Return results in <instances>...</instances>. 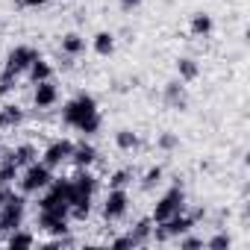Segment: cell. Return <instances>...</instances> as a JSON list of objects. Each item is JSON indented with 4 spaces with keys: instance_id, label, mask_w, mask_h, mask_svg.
<instances>
[{
    "instance_id": "obj_1",
    "label": "cell",
    "mask_w": 250,
    "mask_h": 250,
    "mask_svg": "<svg viewBox=\"0 0 250 250\" xmlns=\"http://www.w3.org/2000/svg\"><path fill=\"white\" fill-rule=\"evenodd\" d=\"M62 124H65V127H74L83 136H97L100 127H103V118H100V109H97L94 94L80 91L77 97H71L62 106Z\"/></svg>"
},
{
    "instance_id": "obj_2",
    "label": "cell",
    "mask_w": 250,
    "mask_h": 250,
    "mask_svg": "<svg viewBox=\"0 0 250 250\" xmlns=\"http://www.w3.org/2000/svg\"><path fill=\"white\" fill-rule=\"evenodd\" d=\"M97 186H100V180L91 174V168H77V174L71 177V191H68V209H71L74 221H85L91 215Z\"/></svg>"
},
{
    "instance_id": "obj_3",
    "label": "cell",
    "mask_w": 250,
    "mask_h": 250,
    "mask_svg": "<svg viewBox=\"0 0 250 250\" xmlns=\"http://www.w3.org/2000/svg\"><path fill=\"white\" fill-rule=\"evenodd\" d=\"M24 215H27V194L9 191V197L0 203V235H9L12 229L24 227Z\"/></svg>"
},
{
    "instance_id": "obj_4",
    "label": "cell",
    "mask_w": 250,
    "mask_h": 250,
    "mask_svg": "<svg viewBox=\"0 0 250 250\" xmlns=\"http://www.w3.org/2000/svg\"><path fill=\"white\" fill-rule=\"evenodd\" d=\"M50 180H53V171L42 162V159H36L33 165H27L21 174H18V188H21V194H39V191H44L47 186H50Z\"/></svg>"
},
{
    "instance_id": "obj_5",
    "label": "cell",
    "mask_w": 250,
    "mask_h": 250,
    "mask_svg": "<svg viewBox=\"0 0 250 250\" xmlns=\"http://www.w3.org/2000/svg\"><path fill=\"white\" fill-rule=\"evenodd\" d=\"M194 227H197V221H194L188 212H177V215H171V218L153 224V241H177L180 235L191 232Z\"/></svg>"
},
{
    "instance_id": "obj_6",
    "label": "cell",
    "mask_w": 250,
    "mask_h": 250,
    "mask_svg": "<svg viewBox=\"0 0 250 250\" xmlns=\"http://www.w3.org/2000/svg\"><path fill=\"white\" fill-rule=\"evenodd\" d=\"M177 212H186V188H183L180 183H174V186L153 203L150 218H153V224H159V221H165V218H171V215H177Z\"/></svg>"
},
{
    "instance_id": "obj_7",
    "label": "cell",
    "mask_w": 250,
    "mask_h": 250,
    "mask_svg": "<svg viewBox=\"0 0 250 250\" xmlns=\"http://www.w3.org/2000/svg\"><path fill=\"white\" fill-rule=\"evenodd\" d=\"M36 56H39V50H36L33 44H15V47L6 53V59H3V71H0V74H3V77H12V80H21Z\"/></svg>"
},
{
    "instance_id": "obj_8",
    "label": "cell",
    "mask_w": 250,
    "mask_h": 250,
    "mask_svg": "<svg viewBox=\"0 0 250 250\" xmlns=\"http://www.w3.org/2000/svg\"><path fill=\"white\" fill-rule=\"evenodd\" d=\"M100 212H103L106 224H115L121 218H127V212H130V194H127V188H109L106 197H103V209Z\"/></svg>"
},
{
    "instance_id": "obj_9",
    "label": "cell",
    "mask_w": 250,
    "mask_h": 250,
    "mask_svg": "<svg viewBox=\"0 0 250 250\" xmlns=\"http://www.w3.org/2000/svg\"><path fill=\"white\" fill-rule=\"evenodd\" d=\"M71 153H74V142H71V139H53V142L42 150V162H44L50 171H56V168H62L65 162H71Z\"/></svg>"
},
{
    "instance_id": "obj_10",
    "label": "cell",
    "mask_w": 250,
    "mask_h": 250,
    "mask_svg": "<svg viewBox=\"0 0 250 250\" xmlns=\"http://www.w3.org/2000/svg\"><path fill=\"white\" fill-rule=\"evenodd\" d=\"M162 103L168 106V109H177V112H183L186 106H188V91H186V83L177 77V80H168L165 85H162Z\"/></svg>"
},
{
    "instance_id": "obj_11",
    "label": "cell",
    "mask_w": 250,
    "mask_h": 250,
    "mask_svg": "<svg viewBox=\"0 0 250 250\" xmlns=\"http://www.w3.org/2000/svg\"><path fill=\"white\" fill-rule=\"evenodd\" d=\"M56 103H59V88H56V83H53V80L36 83V88H33V106H36V109H53Z\"/></svg>"
},
{
    "instance_id": "obj_12",
    "label": "cell",
    "mask_w": 250,
    "mask_h": 250,
    "mask_svg": "<svg viewBox=\"0 0 250 250\" xmlns=\"http://www.w3.org/2000/svg\"><path fill=\"white\" fill-rule=\"evenodd\" d=\"M3 153L15 162V168H18V171H24L27 165H33V162L39 159V147H36L33 142H21V145H15V147H6Z\"/></svg>"
},
{
    "instance_id": "obj_13",
    "label": "cell",
    "mask_w": 250,
    "mask_h": 250,
    "mask_svg": "<svg viewBox=\"0 0 250 250\" xmlns=\"http://www.w3.org/2000/svg\"><path fill=\"white\" fill-rule=\"evenodd\" d=\"M97 147L94 145H88L85 142V136H83V142H74V153H71V162L77 165V168H91L94 162H97Z\"/></svg>"
},
{
    "instance_id": "obj_14",
    "label": "cell",
    "mask_w": 250,
    "mask_h": 250,
    "mask_svg": "<svg viewBox=\"0 0 250 250\" xmlns=\"http://www.w3.org/2000/svg\"><path fill=\"white\" fill-rule=\"evenodd\" d=\"M24 124V109L18 103H0V133L15 130Z\"/></svg>"
},
{
    "instance_id": "obj_15",
    "label": "cell",
    "mask_w": 250,
    "mask_h": 250,
    "mask_svg": "<svg viewBox=\"0 0 250 250\" xmlns=\"http://www.w3.org/2000/svg\"><path fill=\"white\" fill-rule=\"evenodd\" d=\"M130 241H133V247H147L150 241H153V218H142V221H136L133 227H130Z\"/></svg>"
},
{
    "instance_id": "obj_16",
    "label": "cell",
    "mask_w": 250,
    "mask_h": 250,
    "mask_svg": "<svg viewBox=\"0 0 250 250\" xmlns=\"http://www.w3.org/2000/svg\"><path fill=\"white\" fill-rule=\"evenodd\" d=\"M59 50H62L65 56H71V59H80V56L85 53V39H83L80 33H65V36L59 39Z\"/></svg>"
},
{
    "instance_id": "obj_17",
    "label": "cell",
    "mask_w": 250,
    "mask_h": 250,
    "mask_svg": "<svg viewBox=\"0 0 250 250\" xmlns=\"http://www.w3.org/2000/svg\"><path fill=\"white\" fill-rule=\"evenodd\" d=\"M212 30H215V21H212L209 12H194V15H191V27H188V33H191L194 39H209Z\"/></svg>"
},
{
    "instance_id": "obj_18",
    "label": "cell",
    "mask_w": 250,
    "mask_h": 250,
    "mask_svg": "<svg viewBox=\"0 0 250 250\" xmlns=\"http://www.w3.org/2000/svg\"><path fill=\"white\" fill-rule=\"evenodd\" d=\"M27 80H30V85H36V83H42V80H53V65H50L47 59L36 56V59L30 62V68H27Z\"/></svg>"
},
{
    "instance_id": "obj_19",
    "label": "cell",
    "mask_w": 250,
    "mask_h": 250,
    "mask_svg": "<svg viewBox=\"0 0 250 250\" xmlns=\"http://www.w3.org/2000/svg\"><path fill=\"white\" fill-rule=\"evenodd\" d=\"M91 50L97 53V56H112L115 53V33H109V30H100V33H94V39H91Z\"/></svg>"
},
{
    "instance_id": "obj_20",
    "label": "cell",
    "mask_w": 250,
    "mask_h": 250,
    "mask_svg": "<svg viewBox=\"0 0 250 250\" xmlns=\"http://www.w3.org/2000/svg\"><path fill=\"white\" fill-rule=\"evenodd\" d=\"M139 145H142V139H139V133L136 130H118L115 133V147L121 150V153H133V150H139Z\"/></svg>"
},
{
    "instance_id": "obj_21",
    "label": "cell",
    "mask_w": 250,
    "mask_h": 250,
    "mask_svg": "<svg viewBox=\"0 0 250 250\" xmlns=\"http://www.w3.org/2000/svg\"><path fill=\"white\" fill-rule=\"evenodd\" d=\"M177 77H180L183 83H194V80L200 77V62H197V59H191V56L177 59Z\"/></svg>"
},
{
    "instance_id": "obj_22",
    "label": "cell",
    "mask_w": 250,
    "mask_h": 250,
    "mask_svg": "<svg viewBox=\"0 0 250 250\" xmlns=\"http://www.w3.org/2000/svg\"><path fill=\"white\" fill-rule=\"evenodd\" d=\"M6 247H12V250H18V247H36V235L30 229L18 227V229H12L6 235Z\"/></svg>"
},
{
    "instance_id": "obj_23",
    "label": "cell",
    "mask_w": 250,
    "mask_h": 250,
    "mask_svg": "<svg viewBox=\"0 0 250 250\" xmlns=\"http://www.w3.org/2000/svg\"><path fill=\"white\" fill-rule=\"evenodd\" d=\"M162 180H165V168H162V165H150V168L145 171V177H142V191H153V188H159Z\"/></svg>"
},
{
    "instance_id": "obj_24",
    "label": "cell",
    "mask_w": 250,
    "mask_h": 250,
    "mask_svg": "<svg viewBox=\"0 0 250 250\" xmlns=\"http://www.w3.org/2000/svg\"><path fill=\"white\" fill-rule=\"evenodd\" d=\"M133 180H136L133 168H118V171L109 174V188H127Z\"/></svg>"
},
{
    "instance_id": "obj_25",
    "label": "cell",
    "mask_w": 250,
    "mask_h": 250,
    "mask_svg": "<svg viewBox=\"0 0 250 250\" xmlns=\"http://www.w3.org/2000/svg\"><path fill=\"white\" fill-rule=\"evenodd\" d=\"M177 147H180V136H177V133L165 130V133L156 136V150H162V153H174Z\"/></svg>"
},
{
    "instance_id": "obj_26",
    "label": "cell",
    "mask_w": 250,
    "mask_h": 250,
    "mask_svg": "<svg viewBox=\"0 0 250 250\" xmlns=\"http://www.w3.org/2000/svg\"><path fill=\"white\" fill-rule=\"evenodd\" d=\"M203 247H209V250H229L232 247V238L227 232H215L212 238H203Z\"/></svg>"
},
{
    "instance_id": "obj_27",
    "label": "cell",
    "mask_w": 250,
    "mask_h": 250,
    "mask_svg": "<svg viewBox=\"0 0 250 250\" xmlns=\"http://www.w3.org/2000/svg\"><path fill=\"white\" fill-rule=\"evenodd\" d=\"M177 244H180V250H197V247H203V238H200V235L186 232V235H180V238H177Z\"/></svg>"
},
{
    "instance_id": "obj_28",
    "label": "cell",
    "mask_w": 250,
    "mask_h": 250,
    "mask_svg": "<svg viewBox=\"0 0 250 250\" xmlns=\"http://www.w3.org/2000/svg\"><path fill=\"white\" fill-rule=\"evenodd\" d=\"M15 83H18V80H12V77H3V74H0V103H3V100L12 94Z\"/></svg>"
},
{
    "instance_id": "obj_29",
    "label": "cell",
    "mask_w": 250,
    "mask_h": 250,
    "mask_svg": "<svg viewBox=\"0 0 250 250\" xmlns=\"http://www.w3.org/2000/svg\"><path fill=\"white\" fill-rule=\"evenodd\" d=\"M109 247H112V250H130L133 241H130V235H115V238L109 241Z\"/></svg>"
},
{
    "instance_id": "obj_30",
    "label": "cell",
    "mask_w": 250,
    "mask_h": 250,
    "mask_svg": "<svg viewBox=\"0 0 250 250\" xmlns=\"http://www.w3.org/2000/svg\"><path fill=\"white\" fill-rule=\"evenodd\" d=\"M50 0H15V6L18 9H42V6H47Z\"/></svg>"
},
{
    "instance_id": "obj_31",
    "label": "cell",
    "mask_w": 250,
    "mask_h": 250,
    "mask_svg": "<svg viewBox=\"0 0 250 250\" xmlns=\"http://www.w3.org/2000/svg\"><path fill=\"white\" fill-rule=\"evenodd\" d=\"M118 3H121V9H124V12H133V9H139V6H142V0H118Z\"/></svg>"
},
{
    "instance_id": "obj_32",
    "label": "cell",
    "mask_w": 250,
    "mask_h": 250,
    "mask_svg": "<svg viewBox=\"0 0 250 250\" xmlns=\"http://www.w3.org/2000/svg\"><path fill=\"white\" fill-rule=\"evenodd\" d=\"M9 191H12V188H9V186H3V183H0V203H3V200H6V197H9Z\"/></svg>"
}]
</instances>
